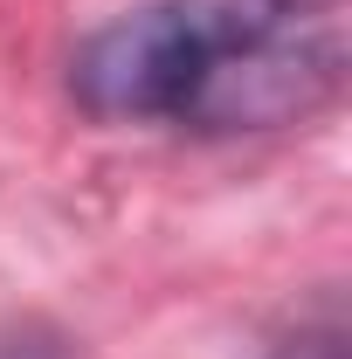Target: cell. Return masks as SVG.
<instances>
[{
    "mask_svg": "<svg viewBox=\"0 0 352 359\" xmlns=\"http://www.w3.org/2000/svg\"><path fill=\"white\" fill-rule=\"evenodd\" d=\"M346 69L352 0H138L69 55V97L104 125L242 138L311 125Z\"/></svg>",
    "mask_w": 352,
    "mask_h": 359,
    "instance_id": "6da1fadb",
    "label": "cell"
},
{
    "mask_svg": "<svg viewBox=\"0 0 352 359\" xmlns=\"http://www.w3.org/2000/svg\"><path fill=\"white\" fill-rule=\"evenodd\" d=\"M283 359H346V339H339V325H325L318 339H297Z\"/></svg>",
    "mask_w": 352,
    "mask_h": 359,
    "instance_id": "7a4b0ae2",
    "label": "cell"
}]
</instances>
